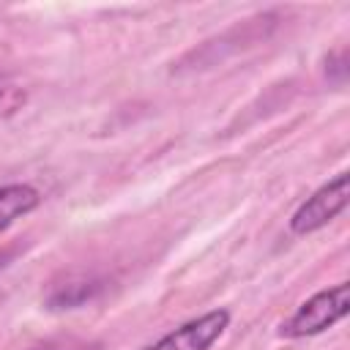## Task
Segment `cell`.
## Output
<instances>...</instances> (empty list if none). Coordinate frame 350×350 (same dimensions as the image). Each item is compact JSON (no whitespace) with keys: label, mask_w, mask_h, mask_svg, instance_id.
<instances>
[{"label":"cell","mask_w":350,"mask_h":350,"mask_svg":"<svg viewBox=\"0 0 350 350\" xmlns=\"http://www.w3.org/2000/svg\"><path fill=\"white\" fill-rule=\"evenodd\" d=\"M350 312V282H336L331 287L317 290L306 301L295 306V312L282 323L279 334L287 339L317 336L345 320Z\"/></svg>","instance_id":"obj_1"},{"label":"cell","mask_w":350,"mask_h":350,"mask_svg":"<svg viewBox=\"0 0 350 350\" xmlns=\"http://www.w3.org/2000/svg\"><path fill=\"white\" fill-rule=\"evenodd\" d=\"M350 202V172L342 170L323 186H317L290 216V232L293 235H312L331 224Z\"/></svg>","instance_id":"obj_2"},{"label":"cell","mask_w":350,"mask_h":350,"mask_svg":"<svg viewBox=\"0 0 350 350\" xmlns=\"http://www.w3.org/2000/svg\"><path fill=\"white\" fill-rule=\"evenodd\" d=\"M230 309H208L186 323H180L178 328L167 331L164 336H159L156 342L139 347V350H211L221 336L224 331L230 328Z\"/></svg>","instance_id":"obj_3"},{"label":"cell","mask_w":350,"mask_h":350,"mask_svg":"<svg viewBox=\"0 0 350 350\" xmlns=\"http://www.w3.org/2000/svg\"><path fill=\"white\" fill-rule=\"evenodd\" d=\"M104 290V279L96 276H68L63 284H52V290L46 293V309H77L85 306L88 301L98 298V293Z\"/></svg>","instance_id":"obj_4"},{"label":"cell","mask_w":350,"mask_h":350,"mask_svg":"<svg viewBox=\"0 0 350 350\" xmlns=\"http://www.w3.org/2000/svg\"><path fill=\"white\" fill-rule=\"evenodd\" d=\"M41 205V191L30 183H5L0 186V232L8 230L16 219L33 213Z\"/></svg>","instance_id":"obj_5"},{"label":"cell","mask_w":350,"mask_h":350,"mask_svg":"<svg viewBox=\"0 0 350 350\" xmlns=\"http://www.w3.org/2000/svg\"><path fill=\"white\" fill-rule=\"evenodd\" d=\"M325 74H328V79H334L336 85H345V79H347V57H345V52L331 55V57L325 60Z\"/></svg>","instance_id":"obj_6"},{"label":"cell","mask_w":350,"mask_h":350,"mask_svg":"<svg viewBox=\"0 0 350 350\" xmlns=\"http://www.w3.org/2000/svg\"><path fill=\"white\" fill-rule=\"evenodd\" d=\"M27 350H96V345L79 342V339H55V342H44V345H36Z\"/></svg>","instance_id":"obj_7"},{"label":"cell","mask_w":350,"mask_h":350,"mask_svg":"<svg viewBox=\"0 0 350 350\" xmlns=\"http://www.w3.org/2000/svg\"><path fill=\"white\" fill-rule=\"evenodd\" d=\"M11 90H14V88H11V85H3V77H0V107H5V104H3V93H11ZM5 112H14V109L5 107Z\"/></svg>","instance_id":"obj_8"},{"label":"cell","mask_w":350,"mask_h":350,"mask_svg":"<svg viewBox=\"0 0 350 350\" xmlns=\"http://www.w3.org/2000/svg\"><path fill=\"white\" fill-rule=\"evenodd\" d=\"M3 262H5V254H0V268H3Z\"/></svg>","instance_id":"obj_9"}]
</instances>
